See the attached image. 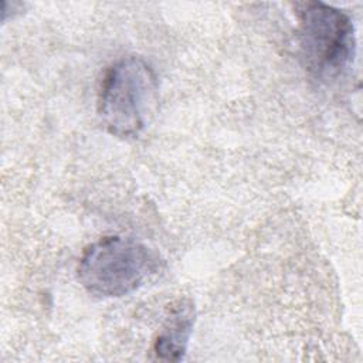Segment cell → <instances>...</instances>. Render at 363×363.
I'll use <instances>...</instances> for the list:
<instances>
[{"instance_id":"6da1fadb","label":"cell","mask_w":363,"mask_h":363,"mask_svg":"<svg viewBox=\"0 0 363 363\" xmlns=\"http://www.w3.org/2000/svg\"><path fill=\"white\" fill-rule=\"evenodd\" d=\"M160 258L147 245L119 235L89 244L78 262V279L92 295L119 298L140 288L157 272Z\"/></svg>"},{"instance_id":"7a4b0ae2","label":"cell","mask_w":363,"mask_h":363,"mask_svg":"<svg viewBox=\"0 0 363 363\" xmlns=\"http://www.w3.org/2000/svg\"><path fill=\"white\" fill-rule=\"evenodd\" d=\"M156 95L157 78L153 68L140 57L121 58L102 77L98 116L113 136H136L146 126Z\"/></svg>"},{"instance_id":"3957f363","label":"cell","mask_w":363,"mask_h":363,"mask_svg":"<svg viewBox=\"0 0 363 363\" xmlns=\"http://www.w3.org/2000/svg\"><path fill=\"white\" fill-rule=\"evenodd\" d=\"M298 38L306 68L319 79L343 75L356 55L352 17L330 4L306 1L298 7Z\"/></svg>"},{"instance_id":"277c9868","label":"cell","mask_w":363,"mask_h":363,"mask_svg":"<svg viewBox=\"0 0 363 363\" xmlns=\"http://www.w3.org/2000/svg\"><path fill=\"white\" fill-rule=\"evenodd\" d=\"M194 319L196 309L190 299H179L170 306L152 345V353L156 360L179 362L183 359L194 326Z\"/></svg>"}]
</instances>
